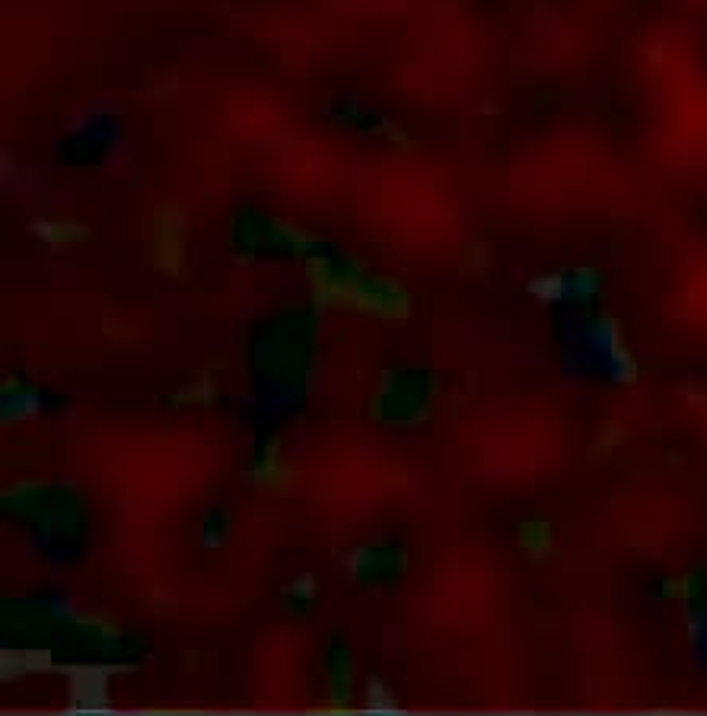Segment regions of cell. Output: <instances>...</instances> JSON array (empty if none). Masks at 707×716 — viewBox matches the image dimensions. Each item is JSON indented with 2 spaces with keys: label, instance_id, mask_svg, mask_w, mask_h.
Instances as JSON below:
<instances>
[{
  "label": "cell",
  "instance_id": "6da1fadb",
  "mask_svg": "<svg viewBox=\"0 0 707 716\" xmlns=\"http://www.w3.org/2000/svg\"><path fill=\"white\" fill-rule=\"evenodd\" d=\"M0 500H4V510L39 522L45 532L55 535H74L83 522V497L71 484L16 481Z\"/></svg>",
  "mask_w": 707,
  "mask_h": 716
},
{
  "label": "cell",
  "instance_id": "7a4b0ae2",
  "mask_svg": "<svg viewBox=\"0 0 707 716\" xmlns=\"http://www.w3.org/2000/svg\"><path fill=\"white\" fill-rule=\"evenodd\" d=\"M434 379L411 370H389L379 379V386L370 401V414L379 424L392 427H415L427 421L430 405H434Z\"/></svg>",
  "mask_w": 707,
  "mask_h": 716
},
{
  "label": "cell",
  "instance_id": "3957f363",
  "mask_svg": "<svg viewBox=\"0 0 707 716\" xmlns=\"http://www.w3.org/2000/svg\"><path fill=\"white\" fill-rule=\"evenodd\" d=\"M236 236H239V246H243V265L252 261L255 249H281V252H290V255H303L309 249H316V239L309 236L306 230L293 223H284V220H262V217H246L243 223L236 226Z\"/></svg>",
  "mask_w": 707,
  "mask_h": 716
},
{
  "label": "cell",
  "instance_id": "277c9868",
  "mask_svg": "<svg viewBox=\"0 0 707 716\" xmlns=\"http://www.w3.org/2000/svg\"><path fill=\"white\" fill-rule=\"evenodd\" d=\"M306 274H309V287H313L316 309H329L338 303L348 306V296L367 277L357 258H344L341 265H335L329 258H309Z\"/></svg>",
  "mask_w": 707,
  "mask_h": 716
},
{
  "label": "cell",
  "instance_id": "5b68a950",
  "mask_svg": "<svg viewBox=\"0 0 707 716\" xmlns=\"http://www.w3.org/2000/svg\"><path fill=\"white\" fill-rule=\"evenodd\" d=\"M115 672H128V666H67L64 675L71 681L67 688V713H109L112 697H109V681Z\"/></svg>",
  "mask_w": 707,
  "mask_h": 716
},
{
  "label": "cell",
  "instance_id": "8992f818",
  "mask_svg": "<svg viewBox=\"0 0 707 716\" xmlns=\"http://www.w3.org/2000/svg\"><path fill=\"white\" fill-rule=\"evenodd\" d=\"M150 252L157 271L176 277L182 274V258H185V214L179 204H163L157 207L150 223Z\"/></svg>",
  "mask_w": 707,
  "mask_h": 716
},
{
  "label": "cell",
  "instance_id": "52a82bcc",
  "mask_svg": "<svg viewBox=\"0 0 707 716\" xmlns=\"http://www.w3.org/2000/svg\"><path fill=\"white\" fill-rule=\"evenodd\" d=\"M348 306L357 312H370L376 319L402 322L411 316V293L392 277H364L348 296Z\"/></svg>",
  "mask_w": 707,
  "mask_h": 716
},
{
  "label": "cell",
  "instance_id": "ba28073f",
  "mask_svg": "<svg viewBox=\"0 0 707 716\" xmlns=\"http://www.w3.org/2000/svg\"><path fill=\"white\" fill-rule=\"evenodd\" d=\"M408 567V554L405 548H383V545H370V548H357L348 554V573L357 583L364 586H383V583H395Z\"/></svg>",
  "mask_w": 707,
  "mask_h": 716
},
{
  "label": "cell",
  "instance_id": "9c48e42d",
  "mask_svg": "<svg viewBox=\"0 0 707 716\" xmlns=\"http://www.w3.org/2000/svg\"><path fill=\"white\" fill-rule=\"evenodd\" d=\"M252 481L255 487H262L265 494H287L293 484V471L287 468L281 456V440H268L258 452V459L252 462Z\"/></svg>",
  "mask_w": 707,
  "mask_h": 716
},
{
  "label": "cell",
  "instance_id": "30bf717a",
  "mask_svg": "<svg viewBox=\"0 0 707 716\" xmlns=\"http://www.w3.org/2000/svg\"><path fill=\"white\" fill-rule=\"evenodd\" d=\"M51 666H55V659H51V650H45V646H13V650H0V678L4 681L48 672Z\"/></svg>",
  "mask_w": 707,
  "mask_h": 716
},
{
  "label": "cell",
  "instance_id": "8fae6325",
  "mask_svg": "<svg viewBox=\"0 0 707 716\" xmlns=\"http://www.w3.org/2000/svg\"><path fill=\"white\" fill-rule=\"evenodd\" d=\"M55 618H58L61 624L71 627V631H74L80 640H86L90 646H102V650H106V646H112L118 637H122L118 624L109 621L106 615H77V611H67V608L58 611V608H55Z\"/></svg>",
  "mask_w": 707,
  "mask_h": 716
},
{
  "label": "cell",
  "instance_id": "7c38bea8",
  "mask_svg": "<svg viewBox=\"0 0 707 716\" xmlns=\"http://www.w3.org/2000/svg\"><path fill=\"white\" fill-rule=\"evenodd\" d=\"M351 681H354V666L348 650H338L332 656L329 666V704H322L316 713L329 716V713H354L351 710Z\"/></svg>",
  "mask_w": 707,
  "mask_h": 716
},
{
  "label": "cell",
  "instance_id": "4fadbf2b",
  "mask_svg": "<svg viewBox=\"0 0 707 716\" xmlns=\"http://www.w3.org/2000/svg\"><path fill=\"white\" fill-rule=\"evenodd\" d=\"M593 338L609 351V360L615 366V376L622 382H634L637 379V363L628 354V347L622 344V335H618V325L612 319H599L593 325Z\"/></svg>",
  "mask_w": 707,
  "mask_h": 716
},
{
  "label": "cell",
  "instance_id": "5bb4252c",
  "mask_svg": "<svg viewBox=\"0 0 707 716\" xmlns=\"http://www.w3.org/2000/svg\"><path fill=\"white\" fill-rule=\"evenodd\" d=\"M32 233H36L45 246L61 249V246H74V242L90 239V226H83L80 220H36L32 223Z\"/></svg>",
  "mask_w": 707,
  "mask_h": 716
},
{
  "label": "cell",
  "instance_id": "9a60e30c",
  "mask_svg": "<svg viewBox=\"0 0 707 716\" xmlns=\"http://www.w3.org/2000/svg\"><path fill=\"white\" fill-rule=\"evenodd\" d=\"M55 608H32V605H7L4 624L13 627V631L23 634H45L51 624H55Z\"/></svg>",
  "mask_w": 707,
  "mask_h": 716
},
{
  "label": "cell",
  "instance_id": "2e32d148",
  "mask_svg": "<svg viewBox=\"0 0 707 716\" xmlns=\"http://www.w3.org/2000/svg\"><path fill=\"white\" fill-rule=\"evenodd\" d=\"M39 414V395L32 389H20V392H10V395H0V424L10 427V424H23L29 417Z\"/></svg>",
  "mask_w": 707,
  "mask_h": 716
},
{
  "label": "cell",
  "instance_id": "e0dca14e",
  "mask_svg": "<svg viewBox=\"0 0 707 716\" xmlns=\"http://www.w3.org/2000/svg\"><path fill=\"white\" fill-rule=\"evenodd\" d=\"M520 548L532 557V561H542V557L551 551V526L539 519H529L520 526Z\"/></svg>",
  "mask_w": 707,
  "mask_h": 716
},
{
  "label": "cell",
  "instance_id": "ac0fdd59",
  "mask_svg": "<svg viewBox=\"0 0 707 716\" xmlns=\"http://www.w3.org/2000/svg\"><path fill=\"white\" fill-rule=\"evenodd\" d=\"M364 707H367V713H376V716L402 713V710H399V701H395L392 691H389V688H386L379 678H370V681H367V691H364Z\"/></svg>",
  "mask_w": 707,
  "mask_h": 716
},
{
  "label": "cell",
  "instance_id": "d6986e66",
  "mask_svg": "<svg viewBox=\"0 0 707 716\" xmlns=\"http://www.w3.org/2000/svg\"><path fill=\"white\" fill-rule=\"evenodd\" d=\"M567 290H571V284H567L564 274H539L529 281V293L542 303H558Z\"/></svg>",
  "mask_w": 707,
  "mask_h": 716
},
{
  "label": "cell",
  "instance_id": "ffe728a7",
  "mask_svg": "<svg viewBox=\"0 0 707 716\" xmlns=\"http://www.w3.org/2000/svg\"><path fill=\"white\" fill-rule=\"evenodd\" d=\"M214 398H217V389H214V379L204 373L195 379V386H188L182 392H176V405H214Z\"/></svg>",
  "mask_w": 707,
  "mask_h": 716
},
{
  "label": "cell",
  "instance_id": "44dd1931",
  "mask_svg": "<svg viewBox=\"0 0 707 716\" xmlns=\"http://www.w3.org/2000/svg\"><path fill=\"white\" fill-rule=\"evenodd\" d=\"M488 261H491V252L485 242H472V246H465V252H462V274L481 277L488 268Z\"/></svg>",
  "mask_w": 707,
  "mask_h": 716
},
{
  "label": "cell",
  "instance_id": "7402d4cb",
  "mask_svg": "<svg viewBox=\"0 0 707 716\" xmlns=\"http://www.w3.org/2000/svg\"><path fill=\"white\" fill-rule=\"evenodd\" d=\"M599 290V274L593 268H580L574 271L571 277V293L577 296V300H590V296H596Z\"/></svg>",
  "mask_w": 707,
  "mask_h": 716
},
{
  "label": "cell",
  "instance_id": "603a6c76",
  "mask_svg": "<svg viewBox=\"0 0 707 716\" xmlns=\"http://www.w3.org/2000/svg\"><path fill=\"white\" fill-rule=\"evenodd\" d=\"M287 599H290V602H300V605H309V602H313V599H316V576L303 573L297 583H290Z\"/></svg>",
  "mask_w": 707,
  "mask_h": 716
},
{
  "label": "cell",
  "instance_id": "cb8c5ba5",
  "mask_svg": "<svg viewBox=\"0 0 707 716\" xmlns=\"http://www.w3.org/2000/svg\"><path fill=\"white\" fill-rule=\"evenodd\" d=\"M223 529H227V522H220V526L214 529L211 526V519H208V529H204V545H220V541H223Z\"/></svg>",
  "mask_w": 707,
  "mask_h": 716
},
{
  "label": "cell",
  "instance_id": "d4e9b609",
  "mask_svg": "<svg viewBox=\"0 0 707 716\" xmlns=\"http://www.w3.org/2000/svg\"><path fill=\"white\" fill-rule=\"evenodd\" d=\"M615 440H622V430H618V427H606V430H602V440H599V452L612 449Z\"/></svg>",
  "mask_w": 707,
  "mask_h": 716
},
{
  "label": "cell",
  "instance_id": "484cf974",
  "mask_svg": "<svg viewBox=\"0 0 707 716\" xmlns=\"http://www.w3.org/2000/svg\"><path fill=\"white\" fill-rule=\"evenodd\" d=\"M23 382L20 379H4V386H0V395H10V392H20Z\"/></svg>",
  "mask_w": 707,
  "mask_h": 716
}]
</instances>
